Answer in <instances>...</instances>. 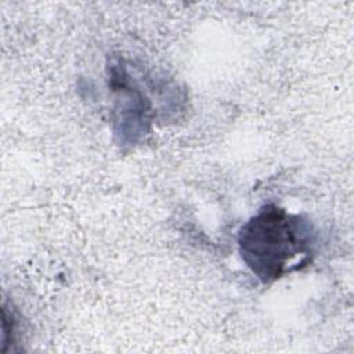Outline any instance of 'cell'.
<instances>
[{"instance_id": "obj_1", "label": "cell", "mask_w": 354, "mask_h": 354, "mask_svg": "<svg viewBox=\"0 0 354 354\" xmlns=\"http://www.w3.org/2000/svg\"><path fill=\"white\" fill-rule=\"evenodd\" d=\"M315 231L310 220L267 205L238 234L239 254L264 283L307 266L314 254Z\"/></svg>"}]
</instances>
